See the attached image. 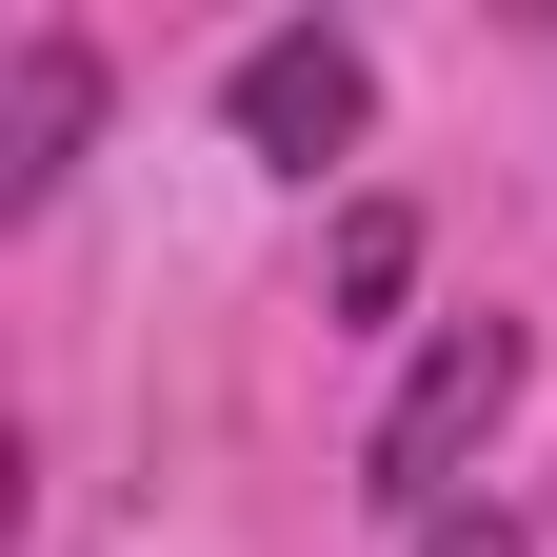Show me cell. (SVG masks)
<instances>
[{
    "mask_svg": "<svg viewBox=\"0 0 557 557\" xmlns=\"http://www.w3.org/2000/svg\"><path fill=\"white\" fill-rule=\"evenodd\" d=\"M518 379H537V338H518V319H438V338H418V379L379 398V438H359V498L438 537V518H458V458L518 418Z\"/></svg>",
    "mask_w": 557,
    "mask_h": 557,
    "instance_id": "cell-1",
    "label": "cell"
},
{
    "mask_svg": "<svg viewBox=\"0 0 557 557\" xmlns=\"http://www.w3.org/2000/svg\"><path fill=\"white\" fill-rule=\"evenodd\" d=\"M220 120H239V160H278V180L359 160V120H379V60H359V21H278V40H239Z\"/></svg>",
    "mask_w": 557,
    "mask_h": 557,
    "instance_id": "cell-2",
    "label": "cell"
},
{
    "mask_svg": "<svg viewBox=\"0 0 557 557\" xmlns=\"http://www.w3.org/2000/svg\"><path fill=\"white\" fill-rule=\"evenodd\" d=\"M81 139H100V40H21L0 60V220H40L81 180Z\"/></svg>",
    "mask_w": 557,
    "mask_h": 557,
    "instance_id": "cell-3",
    "label": "cell"
},
{
    "mask_svg": "<svg viewBox=\"0 0 557 557\" xmlns=\"http://www.w3.org/2000/svg\"><path fill=\"white\" fill-rule=\"evenodd\" d=\"M319 278H338V319H398V299H418V220H398V199H359Z\"/></svg>",
    "mask_w": 557,
    "mask_h": 557,
    "instance_id": "cell-4",
    "label": "cell"
},
{
    "mask_svg": "<svg viewBox=\"0 0 557 557\" xmlns=\"http://www.w3.org/2000/svg\"><path fill=\"white\" fill-rule=\"evenodd\" d=\"M418 557H537L518 518H438V537H418Z\"/></svg>",
    "mask_w": 557,
    "mask_h": 557,
    "instance_id": "cell-5",
    "label": "cell"
}]
</instances>
